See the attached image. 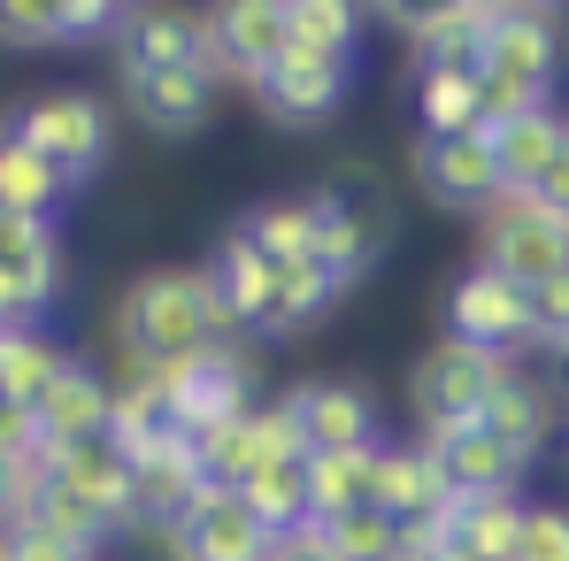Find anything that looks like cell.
<instances>
[{"instance_id":"obj_37","label":"cell","mask_w":569,"mask_h":561,"mask_svg":"<svg viewBox=\"0 0 569 561\" xmlns=\"http://www.w3.org/2000/svg\"><path fill=\"white\" fill-rule=\"evenodd\" d=\"M392 515L385 508H355V515H331L323 523V539H331V554L339 561H392Z\"/></svg>"},{"instance_id":"obj_46","label":"cell","mask_w":569,"mask_h":561,"mask_svg":"<svg viewBox=\"0 0 569 561\" xmlns=\"http://www.w3.org/2000/svg\"><path fill=\"white\" fill-rule=\"evenodd\" d=\"M539 200L555 216H569V139H562V154H555V170H547V186H539Z\"/></svg>"},{"instance_id":"obj_15","label":"cell","mask_w":569,"mask_h":561,"mask_svg":"<svg viewBox=\"0 0 569 561\" xmlns=\"http://www.w3.org/2000/svg\"><path fill=\"white\" fill-rule=\"evenodd\" d=\"M162 539H170V554H178V561H270V554H278V539L247 515L239 492H208L186 523H170Z\"/></svg>"},{"instance_id":"obj_6","label":"cell","mask_w":569,"mask_h":561,"mask_svg":"<svg viewBox=\"0 0 569 561\" xmlns=\"http://www.w3.org/2000/svg\"><path fill=\"white\" fill-rule=\"evenodd\" d=\"M154 384H162V400H170V415H178L186 439L254 415V400H247V392H254V362H247L239 347H208V354H192V362H170V370H154Z\"/></svg>"},{"instance_id":"obj_42","label":"cell","mask_w":569,"mask_h":561,"mask_svg":"<svg viewBox=\"0 0 569 561\" xmlns=\"http://www.w3.org/2000/svg\"><path fill=\"white\" fill-rule=\"evenodd\" d=\"M455 547V531H447V508L439 515H408L400 531H392V561H431Z\"/></svg>"},{"instance_id":"obj_30","label":"cell","mask_w":569,"mask_h":561,"mask_svg":"<svg viewBox=\"0 0 569 561\" xmlns=\"http://www.w3.org/2000/svg\"><path fill=\"white\" fill-rule=\"evenodd\" d=\"M239 500H247V515H254L270 539L316 523V508H308V462H262L247 484H239Z\"/></svg>"},{"instance_id":"obj_20","label":"cell","mask_w":569,"mask_h":561,"mask_svg":"<svg viewBox=\"0 0 569 561\" xmlns=\"http://www.w3.org/2000/svg\"><path fill=\"white\" fill-rule=\"evenodd\" d=\"M123 100L147 131L162 139H192L216 108V70H162V78H123Z\"/></svg>"},{"instance_id":"obj_17","label":"cell","mask_w":569,"mask_h":561,"mask_svg":"<svg viewBox=\"0 0 569 561\" xmlns=\"http://www.w3.org/2000/svg\"><path fill=\"white\" fill-rule=\"evenodd\" d=\"M485 31H492V8H470V0H439V8L408 16V62H416V78H431V70L485 78Z\"/></svg>"},{"instance_id":"obj_26","label":"cell","mask_w":569,"mask_h":561,"mask_svg":"<svg viewBox=\"0 0 569 561\" xmlns=\"http://www.w3.org/2000/svg\"><path fill=\"white\" fill-rule=\"evenodd\" d=\"M239 231L270 254V262H308L316 254V231H323V208H316V192H292V200H262V208H247L239 216Z\"/></svg>"},{"instance_id":"obj_23","label":"cell","mask_w":569,"mask_h":561,"mask_svg":"<svg viewBox=\"0 0 569 561\" xmlns=\"http://www.w3.org/2000/svg\"><path fill=\"white\" fill-rule=\"evenodd\" d=\"M485 431L516 454V462H539V447H547V431H555V392L539 384V377H508L500 392H492V408H485Z\"/></svg>"},{"instance_id":"obj_16","label":"cell","mask_w":569,"mask_h":561,"mask_svg":"<svg viewBox=\"0 0 569 561\" xmlns=\"http://www.w3.org/2000/svg\"><path fill=\"white\" fill-rule=\"evenodd\" d=\"M562 62V23L547 8H492V31H485V78H508V86H531L547 93Z\"/></svg>"},{"instance_id":"obj_12","label":"cell","mask_w":569,"mask_h":561,"mask_svg":"<svg viewBox=\"0 0 569 561\" xmlns=\"http://www.w3.org/2000/svg\"><path fill=\"white\" fill-rule=\"evenodd\" d=\"M284 47H292V0H223L208 16V70L216 78L231 70L254 86Z\"/></svg>"},{"instance_id":"obj_32","label":"cell","mask_w":569,"mask_h":561,"mask_svg":"<svg viewBox=\"0 0 569 561\" xmlns=\"http://www.w3.org/2000/svg\"><path fill=\"white\" fill-rule=\"evenodd\" d=\"M447 531L477 561H516L523 539V500H447Z\"/></svg>"},{"instance_id":"obj_2","label":"cell","mask_w":569,"mask_h":561,"mask_svg":"<svg viewBox=\"0 0 569 561\" xmlns=\"http://www.w3.org/2000/svg\"><path fill=\"white\" fill-rule=\"evenodd\" d=\"M477 239H485V270L516 278L523 292L569 270V216H555L539 192H500L485 216H477Z\"/></svg>"},{"instance_id":"obj_43","label":"cell","mask_w":569,"mask_h":561,"mask_svg":"<svg viewBox=\"0 0 569 561\" xmlns=\"http://www.w3.org/2000/svg\"><path fill=\"white\" fill-rule=\"evenodd\" d=\"M39 454V408L0 392V462H31Z\"/></svg>"},{"instance_id":"obj_44","label":"cell","mask_w":569,"mask_h":561,"mask_svg":"<svg viewBox=\"0 0 569 561\" xmlns=\"http://www.w3.org/2000/svg\"><path fill=\"white\" fill-rule=\"evenodd\" d=\"M270 561H339V554H331L323 523H300V531H284V539H278V554H270Z\"/></svg>"},{"instance_id":"obj_41","label":"cell","mask_w":569,"mask_h":561,"mask_svg":"<svg viewBox=\"0 0 569 561\" xmlns=\"http://www.w3.org/2000/svg\"><path fill=\"white\" fill-rule=\"evenodd\" d=\"M516 561H569V508H523Z\"/></svg>"},{"instance_id":"obj_36","label":"cell","mask_w":569,"mask_h":561,"mask_svg":"<svg viewBox=\"0 0 569 561\" xmlns=\"http://www.w3.org/2000/svg\"><path fill=\"white\" fill-rule=\"evenodd\" d=\"M331 300H339V284L323 278L316 262H284V270H278V292H270V323H262V331H284V339H292V331H308Z\"/></svg>"},{"instance_id":"obj_49","label":"cell","mask_w":569,"mask_h":561,"mask_svg":"<svg viewBox=\"0 0 569 561\" xmlns=\"http://www.w3.org/2000/svg\"><path fill=\"white\" fill-rule=\"evenodd\" d=\"M0 561H8V547H0Z\"/></svg>"},{"instance_id":"obj_4","label":"cell","mask_w":569,"mask_h":561,"mask_svg":"<svg viewBox=\"0 0 569 561\" xmlns=\"http://www.w3.org/2000/svg\"><path fill=\"white\" fill-rule=\"evenodd\" d=\"M439 331L455 339V347H477V354H516V347H539L531 339V292L516 278H500V270H455L447 292H439Z\"/></svg>"},{"instance_id":"obj_8","label":"cell","mask_w":569,"mask_h":561,"mask_svg":"<svg viewBox=\"0 0 569 561\" xmlns=\"http://www.w3.org/2000/svg\"><path fill=\"white\" fill-rule=\"evenodd\" d=\"M416 192L447 216H485L500 200V162H492V139L470 131V139H423L416 131Z\"/></svg>"},{"instance_id":"obj_18","label":"cell","mask_w":569,"mask_h":561,"mask_svg":"<svg viewBox=\"0 0 569 561\" xmlns=\"http://www.w3.org/2000/svg\"><path fill=\"white\" fill-rule=\"evenodd\" d=\"M208 284H216L231 331H262V323H270V292H278V262L231 223V231L216 239V254H208Z\"/></svg>"},{"instance_id":"obj_25","label":"cell","mask_w":569,"mask_h":561,"mask_svg":"<svg viewBox=\"0 0 569 561\" xmlns=\"http://www.w3.org/2000/svg\"><path fill=\"white\" fill-rule=\"evenodd\" d=\"M39 462H47V477H62L70 492H86V500H100V508H116V515H123V492H131V454H123L116 439L39 447Z\"/></svg>"},{"instance_id":"obj_33","label":"cell","mask_w":569,"mask_h":561,"mask_svg":"<svg viewBox=\"0 0 569 561\" xmlns=\"http://www.w3.org/2000/svg\"><path fill=\"white\" fill-rule=\"evenodd\" d=\"M62 370H70V354H62L54 339H39V331H0V392H8V400L39 408Z\"/></svg>"},{"instance_id":"obj_48","label":"cell","mask_w":569,"mask_h":561,"mask_svg":"<svg viewBox=\"0 0 569 561\" xmlns=\"http://www.w3.org/2000/svg\"><path fill=\"white\" fill-rule=\"evenodd\" d=\"M431 561H477V554H470V547H447V554H431Z\"/></svg>"},{"instance_id":"obj_35","label":"cell","mask_w":569,"mask_h":561,"mask_svg":"<svg viewBox=\"0 0 569 561\" xmlns=\"http://www.w3.org/2000/svg\"><path fill=\"white\" fill-rule=\"evenodd\" d=\"M39 469H47V462H39ZM31 515H39L47 531L78 539V547H100V539H108V531L123 523L116 508H100V500H86V492H70L62 477H47V484H39V508H31Z\"/></svg>"},{"instance_id":"obj_34","label":"cell","mask_w":569,"mask_h":561,"mask_svg":"<svg viewBox=\"0 0 569 561\" xmlns=\"http://www.w3.org/2000/svg\"><path fill=\"white\" fill-rule=\"evenodd\" d=\"M355 39H362V8H347V0H292V47L300 54L355 62Z\"/></svg>"},{"instance_id":"obj_5","label":"cell","mask_w":569,"mask_h":561,"mask_svg":"<svg viewBox=\"0 0 569 561\" xmlns=\"http://www.w3.org/2000/svg\"><path fill=\"white\" fill-rule=\"evenodd\" d=\"M508 377H516L508 354H477V347L439 339V347H423V354H416V370H408V400H416L423 431L485 423V408H492V392H500Z\"/></svg>"},{"instance_id":"obj_27","label":"cell","mask_w":569,"mask_h":561,"mask_svg":"<svg viewBox=\"0 0 569 561\" xmlns=\"http://www.w3.org/2000/svg\"><path fill=\"white\" fill-rule=\"evenodd\" d=\"M70 192H78V186H70L54 162H39V154L0 123V208H16V216H47V223H54V208H62Z\"/></svg>"},{"instance_id":"obj_31","label":"cell","mask_w":569,"mask_h":561,"mask_svg":"<svg viewBox=\"0 0 569 561\" xmlns=\"http://www.w3.org/2000/svg\"><path fill=\"white\" fill-rule=\"evenodd\" d=\"M416 131H423V139H470V131H485L477 78H462V70H431V78H416Z\"/></svg>"},{"instance_id":"obj_22","label":"cell","mask_w":569,"mask_h":561,"mask_svg":"<svg viewBox=\"0 0 569 561\" xmlns=\"http://www.w3.org/2000/svg\"><path fill=\"white\" fill-rule=\"evenodd\" d=\"M485 139H492V162H500V192H539L547 170H555V154H562L569 123L555 108H531V116H516V123H500Z\"/></svg>"},{"instance_id":"obj_14","label":"cell","mask_w":569,"mask_h":561,"mask_svg":"<svg viewBox=\"0 0 569 561\" xmlns=\"http://www.w3.org/2000/svg\"><path fill=\"white\" fill-rule=\"evenodd\" d=\"M254 108L284 123V131H308V123H323L339 100H347V62H323V54H300V47H284L278 62L247 86Z\"/></svg>"},{"instance_id":"obj_1","label":"cell","mask_w":569,"mask_h":561,"mask_svg":"<svg viewBox=\"0 0 569 561\" xmlns=\"http://www.w3.org/2000/svg\"><path fill=\"white\" fill-rule=\"evenodd\" d=\"M223 331H231V315H223L208 270H139L116 300V339L139 377L223 347Z\"/></svg>"},{"instance_id":"obj_21","label":"cell","mask_w":569,"mask_h":561,"mask_svg":"<svg viewBox=\"0 0 569 561\" xmlns=\"http://www.w3.org/2000/svg\"><path fill=\"white\" fill-rule=\"evenodd\" d=\"M0 270L16 278V292L31 300V315L62 292V247H54V223L47 216H16L0 208Z\"/></svg>"},{"instance_id":"obj_7","label":"cell","mask_w":569,"mask_h":561,"mask_svg":"<svg viewBox=\"0 0 569 561\" xmlns=\"http://www.w3.org/2000/svg\"><path fill=\"white\" fill-rule=\"evenodd\" d=\"M8 131L39 154V162H54L70 186H86L100 170V154H108V108L93 93H47V100H23L16 116H8Z\"/></svg>"},{"instance_id":"obj_40","label":"cell","mask_w":569,"mask_h":561,"mask_svg":"<svg viewBox=\"0 0 569 561\" xmlns=\"http://www.w3.org/2000/svg\"><path fill=\"white\" fill-rule=\"evenodd\" d=\"M531 339L555 347V354H569V270L547 278V284H531Z\"/></svg>"},{"instance_id":"obj_28","label":"cell","mask_w":569,"mask_h":561,"mask_svg":"<svg viewBox=\"0 0 569 561\" xmlns=\"http://www.w3.org/2000/svg\"><path fill=\"white\" fill-rule=\"evenodd\" d=\"M370 500H378V447L316 454V462H308V508H316V523L355 515V508H370Z\"/></svg>"},{"instance_id":"obj_38","label":"cell","mask_w":569,"mask_h":561,"mask_svg":"<svg viewBox=\"0 0 569 561\" xmlns=\"http://www.w3.org/2000/svg\"><path fill=\"white\" fill-rule=\"evenodd\" d=\"M0 39L8 47H62V8L54 0H0Z\"/></svg>"},{"instance_id":"obj_19","label":"cell","mask_w":569,"mask_h":561,"mask_svg":"<svg viewBox=\"0 0 569 561\" xmlns=\"http://www.w3.org/2000/svg\"><path fill=\"white\" fill-rule=\"evenodd\" d=\"M108 415H116V384L70 354V370L54 377V392L39 400V447H86L108 439Z\"/></svg>"},{"instance_id":"obj_47","label":"cell","mask_w":569,"mask_h":561,"mask_svg":"<svg viewBox=\"0 0 569 561\" xmlns=\"http://www.w3.org/2000/svg\"><path fill=\"white\" fill-rule=\"evenodd\" d=\"M0 515H23V462H0Z\"/></svg>"},{"instance_id":"obj_3","label":"cell","mask_w":569,"mask_h":561,"mask_svg":"<svg viewBox=\"0 0 569 561\" xmlns=\"http://www.w3.org/2000/svg\"><path fill=\"white\" fill-rule=\"evenodd\" d=\"M316 208H323V231H316V270L339 284H362L370 278V262L385 254V239H392V216H385V192L370 170H355V178H331V186L316 192Z\"/></svg>"},{"instance_id":"obj_11","label":"cell","mask_w":569,"mask_h":561,"mask_svg":"<svg viewBox=\"0 0 569 561\" xmlns=\"http://www.w3.org/2000/svg\"><path fill=\"white\" fill-rule=\"evenodd\" d=\"M216 484L200 477V454H192V439H162L154 454H139L131 462V492H123V523H147V531H170V523H186L192 508L208 500Z\"/></svg>"},{"instance_id":"obj_9","label":"cell","mask_w":569,"mask_h":561,"mask_svg":"<svg viewBox=\"0 0 569 561\" xmlns=\"http://www.w3.org/2000/svg\"><path fill=\"white\" fill-rule=\"evenodd\" d=\"M300 439H308V462L316 454H355V447H385L378 439V400L355 384V377H308L284 392Z\"/></svg>"},{"instance_id":"obj_45","label":"cell","mask_w":569,"mask_h":561,"mask_svg":"<svg viewBox=\"0 0 569 561\" xmlns=\"http://www.w3.org/2000/svg\"><path fill=\"white\" fill-rule=\"evenodd\" d=\"M0 331H31V300L16 292V278L0 270Z\"/></svg>"},{"instance_id":"obj_10","label":"cell","mask_w":569,"mask_h":561,"mask_svg":"<svg viewBox=\"0 0 569 561\" xmlns=\"http://www.w3.org/2000/svg\"><path fill=\"white\" fill-rule=\"evenodd\" d=\"M116 70L123 78H162V70H208V16L192 8H123L116 23Z\"/></svg>"},{"instance_id":"obj_29","label":"cell","mask_w":569,"mask_h":561,"mask_svg":"<svg viewBox=\"0 0 569 561\" xmlns=\"http://www.w3.org/2000/svg\"><path fill=\"white\" fill-rule=\"evenodd\" d=\"M108 439L139 462V454H154L162 439H178V415H170V400H162V384L154 377H123L116 384V415H108Z\"/></svg>"},{"instance_id":"obj_13","label":"cell","mask_w":569,"mask_h":561,"mask_svg":"<svg viewBox=\"0 0 569 561\" xmlns=\"http://www.w3.org/2000/svg\"><path fill=\"white\" fill-rule=\"evenodd\" d=\"M423 454L439 462V484H447V500H516V484H523V469L485 423H447V431H423Z\"/></svg>"},{"instance_id":"obj_24","label":"cell","mask_w":569,"mask_h":561,"mask_svg":"<svg viewBox=\"0 0 569 561\" xmlns=\"http://www.w3.org/2000/svg\"><path fill=\"white\" fill-rule=\"evenodd\" d=\"M392 523H408V515H439L447 508V484H439V462L423 454V439L416 447H378V500Z\"/></svg>"},{"instance_id":"obj_39","label":"cell","mask_w":569,"mask_h":561,"mask_svg":"<svg viewBox=\"0 0 569 561\" xmlns=\"http://www.w3.org/2000/svg\"><path fill=\"white\" fill-rule=\"evenodd\" d=\"M8 561H93L100 547H78V539H62V531H47L39 515H23V523H8Z\"/></svg>"}]
</instances>
